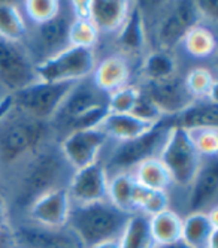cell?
<instances>
[{"mask_svg":"<svg viewBox=\"0 0 218 248\" xmlns=\"http://www.w3.org/2000/svg\"><path fill=\"white\" fill-rule=\"evenodd\" d=\"M52 135L49 123L14 108L9 94L3 97L0 105V165L6 168L23 165L49 144Z\"/></svg>","mask_w":218,"mask_h":248,"instance_id":"cell-1","label":"cell"},{"mask_svg":"<svg viewBox=\"0 0 218 248\" xmlns=\"http://www.w3.org/2000/svg\"><path fill=\"white\" fill-rule=\"evenodd\" d=\"M72 172L74 170L66 163L59 147L51 144L44 145L21 165V172L18 175L14 191L15 205L27 209L44 193L66 187Z\"/></svg>","mask_w":218,"mask_h":248,"instance_id":"cell-2","label":"cell"},{"mask_svg":"<svg viewBox=\"0 0 218 248\" xmlns=\"http://www.w3.org/2000/svg\"><path fill=\"white\" fill-rule=\"evenodd\" d=\"M108 114V93L102 92L92 78H85L70 88L49 126L54 135L63 138L74 130L97 129Z\"/></svg>","mask_w":218,"mask_h":248,"instance_id":"cell-3","label":"cell"},{"mask_svg":"<svg viewBox=\"0 0 218 248\" xmlns=\"http://www.w3.org/2000/svg\"><path fill=\"white\" fill-rule=\"evenodd\" d=\"M129 216L109 201L72 205L66 227L74 232L84 248H92L102 241L118 239Z\"/></svg>","mask_w":218,"mask_h":248,"instance_id":"cell-4","label":"cell"},{"mask_svg":"<svg viewBox=\"0 0 218 248\" xmlns=\"http://www.w3.org/2000/svg\"><path fill=\"white\" fill-rule=\"evenodd\" d=\"M172 126L173 124L171 117H163L147 133L130 140H124V142H115L106 162H100L103 163L109 175L123 170L130 172L139 163L148 160V158L158 157L168 130Z\"/></svg>","mask_w":218,"mask_h":248,"instance_id":"cell-5","label":"cell"},{"mask_svg":"<svg viewBox=\"0 0 218 248\" xmlns=\"http://www.w3.org/2000/svg\"><path fill=\"white\" fill-rule=\"evenodd\" d=\"M97 64L94 49L67 46L34 63V74L45 82H78L90 78Z\"/></svg>","mask_w":218,"mask_h":248,"instance_id":"cell-6","label":"cell"},{"mask_svg":"<svg viewBox=\"0 0 218 248\" xmlns=\"http://www.w3.org/2000/svg\"><path fill=\"white\" fill-rule=\"evenodd\" d=\"M158 160L168 169L172 184L188 188L203 158L197 154L186 129L172 126L158 153Z\"/></svg>","mask_w":218,"mask_h":248,"instance_id":"cell-7","label":"cell"},{"mask_svg":"<svg viewBox=\"0 0 218 248\" xmlns=\"http://www.w3.org/2000/svg\"><path fill=\"white\" fill-rule=\"evenodd\" d=\"M75 82H45L36 79L11 96L12 106L36 120L49 123Z\"/></svg>","mask_w":218,"mask_h":248,"instance_id":"cell-8","label":"cell"},{"mask_svg":"<svg viewBox=\"0 0 218 248\" xmlns=\"http://www.w3.org/2000/svg\"><path fill=\"white\" fill-rule=\"evenodd\" d=\"M156 23L153 27L154 33V49L161 51H173L183 42L186 33L201 24V16L197 14L194 2H172L168 3L158 15H156Z\"/></svg>","mask_w":218,"mask_h":248,"instance_id":"cell-9","label":"cell"},{"mask_svg":"<svg viewBox=\"0 0 218 248\" xmlns=\"http://www.w3.org/2000/svg\"><path fill=\"white\" fill-rule=\"evenodd\" d=\"M74 18L70 5L62 3L59 14L54 18L29 29L24 45L29 48L34 62L47 59L69 46V30Z\"/></svg>","mask_w":218,"mask_h":248,"instance_id":"cell-10","label":"cell"},{"mask_svg":"<svg viewBox=\"0 0 218 248\" xmlns=\"http://www.w3.org/2000/svg\"><path fill=\"white\" fill-rule=\"evenodd\" d=\"M34 59L21 42H11L0 38V87L6 94L21 90L34 82Z\"/></svg>","mask_w":218,"mask_h":248,"instance_id":"cell-11","label":"cell"},{"mask_svg":"<svg viewBox=\"0 0 218 248\" xmlns=\"http://www.w3.org/2000/svg\"><path fill=\"white\" fill-rule=\"evenodd\" d=\"M108 142L106 135L97 127L69 132L60 138L57 147L70 169L78 170L96 163Z\"/></svg>","mask_w":218,"mask_h":248,"instance_id":"cell-12","label":"cell"},{"mask_svg":"<svg viewBox=\"0 0 218 248\" xmlns=\"http://www.w3.org/2000/svg\"><path fill=\"white\" fill-rule=\"evenodd\" d=\"M138 87L165 117L179 114L194 100L187 92L184 77L178 74L160 81H142Z\"/></svg>","mask_w":218,"mask_h":248,"instance_id":"cell-13","label":"cell"},{"mask_svg":"<svg viewBox=\"0 0 218 248\" xmlns=\"http://www.w3.org/2000/svg\"><path fill=\"white\" fill-rule=\"evenodd\" d=\"M108 181L109 173L100 160L82 169L74 170L66 186L72 205H85L106 201Z\"/></svg>","mask_w":218,"mask_h":248,"instance_id":"cell-14","label":"cell"},{"mask_svg":"<svg viewBox=\"0 0 218 248\" xmlns=\"http://www.w3.org/2000/svg\"><path fill=\"white\" fill-rule=\"evenodd\" d=\"M12 229L18 248H84L69 227L51 229L24 220Z\"/></svg>","mask_w":218,"mask_h":248,"instance_id":"cell-15","label":"cell"},{"mask_svg":"<svg viewBox=\"0 0 218 248\" xmlns=\"http://www.w3.org/2000/svg\"><path fill=\"white\" fill-rule=\"evenodd\" d=\"M72 201L66 187H59L44 193L27 209V220L51 229H62L67 226Z\"/></svg>","mask_w":218,"mask_h":248,"instance_id":"cell-16","label":"cell"},{"mask_svg":"<svg viewBox=\"0 0 218 248\" xmlns=\"http://www.w3.org/2000/svg\"><path fill=\"white\" fill-rule=\"evenodd\" d=\"M218 196V163L215 158H205L191 184L188 186L187 206L190 212L209 211L217 206Z\"/></svg>","mask_w":218,"mask_h":248,"instance_id":"cell-17","label":"cell"},{"mask_svg":"<svg viewBox=\"0 0 218 248\" xmlns=\"http://www.w3.org/2000/svg\"><path fill=\"white\" fill-rule=\"evenodd\" d=\"M217 209L218 206H214L209 211L188 212L183 217L181 241L190 248H217Z\"/></svg>","mask_w":218,"mask_h":248,"instance_id":"cell-18","label":"cell"},{"mask_svg":"<svg viewBox=\"0 0 218 248\" xmlns=\"http://www.w3.org/2000/svg\"><path fill=\"white\" fill-rule=\"evenodd\" d=\"M115 42L120 54L125 59L129 56H145L148 48V24L139 3L132 5L124 24L115 34Z\"/></svg>","mask_w":218,"mask_h":248,"instance_id":"cell-19","label":"cell"},{"mask_svg":"<svg viewBox=\"0 0 218 248\" xmlns=\"http://www.w3.org/2000/svg\"><path fill=\"white\" fill-rule=\"evenodd\" d=\"M127 0H90V21L99 33L117 34L130 12Z\"/></svg>","mask_w":218,"mask_h":248,"instance_id":"cell-20","label":"cell"},{"mask_svg":"<svg viewBox=\"0 0 218 248\" xmlns=\"http://www.w3.org/2000/svg\"><path fill=\"white\" fill-rule=\"evenodd\" d=\"M130 74L129 60L121 54H112L97 62L90 78L102 92L109 94L130 84Z\"/></svg>","mask_w":218,"mask_h":248,"instance_id":"cell-21","label":"cell"},{"mask_svg":"<svg viewBox=\"0 0 218 248\" xmlns=\"http://www.w3.org/2000/svg\"><path fill=\"white\" fill-rule=\"evenodd\" d=\"M173 126L186 130L218 127V103L208 99H194L184 111L171 117Z\"/></svg>","mask_w":218,"mask_h":248,"instance_id":"cell-22","label":"cell"},{"mask_svg":"<svg viewBox=\"0 0 218 248\" xmlns=\"http://www.w3.org/2000/svg\"><path fill=\"white\" fill-rule=\"evenodd\" d=\"M154 124H148L132 114H112L109 112L102 121L99 129L106 135L109 140L124 142L147 133Z\"/></svg>","mask_w":218,"mask_h":248,"instance_id":"cell-23","label":"cell"},{"mask_svg":"<svg viewBox=\"0 0 218 248\" xmlns=\"http://www.w3.org/2000/svg\"><path fill=\"white\" fill-rule=\"evenodd\" d=\"M120 248H157V244L151 235L150 229V217L133 212L129 216L118 236Z\"/></svg>","mask_w":218,"mask_h":248,"instance_id":"cell-24","label":"cell"},{"mask_svg":"<svg viewBox=\"0 0 218 248\" xmlns=\"http://www.w3.org/2000/svg\"><path fill=\"white\" fill-rule=\"evenodd\" d=\"M139 72L142 81L166 79L178 74V63L175 60L173 52L151 49L143 56Z\"/></svg>","mask_w":218,"mask_h":248,"instance_id":"cell-25","label":"cell"},{"mask_svg":"<svg viewBox=\"0 0 218 248\" xmlns=\"http://www.w3.org/2000/svg\"><path fill=\"white\" fill-rule=\"evenodd\" d=\"M29 29V23L18 3L0 2V38L24 44Z\"/></svg>","mask_w":218,"mask_h":248,"instance_id":"cell-26","label":"cell"},{"mask_svg":"<svg viewBox=\"0 0 218 248\" xmlns=\"http://www.w3.org/2000/svg\"><path fill=\"white\" fill-rule=\"evenodd\" d=\"M132 175L136 181V184L145 187L147 190H165L168 191L172 186V178L158 157L148 158L138 166H135L132 170Z\"/></svg>","mask_w":218,"mask_h":248,"instance_id":"cell-27","label":"cell"},{"mask_svg":"<svg viewBox=\"0 0 218 248\" xmlns=\"http://www.w3.org/2000/svg\"><path fill=\"white\" fill-rule=\"evenodd\" d=\"M136 181L132 172L123 170L109 175L108 181V198L106 201L111 202L115 208L125 212V214H133L132 196L135 190Z\"/></svg>","mask_w":218,"mask_h":248,"instance_id":"cell-28","label":"cell"},{"mask_svg":"<svg viewBox=\"0 0 218 248\" xmlns=\"http://www.w3.org/2000/svg\"><path fill=\"white\" fill-rule=\"evenodd\" d=\"M186 52L193 59H209L217 51V38L208 24H197L191 27L181 42Z\"/></svg>","mask_w":218,"mask_h":248,"instance_id":"cell-29","label":"cell"},{"mask_svg":"<svg viewBox=\"0 0 218 248\" xmlns=\"http://www.w3.org/2000/svg\"><path fill=\"white\" fill-rule=\"evenodd\" d=\"M150 229L157 247L176 242L181 239V232H183V217L169 208L150 217Z\"/></svg>","mask_w":218,"mask_h":248,"instance_id":"cell-30","label":"cell"},{"mask_svg":"<svg viewBox=\"0 0 218 248\" xmlns=\"http://www.w3.org/2000/svg\"><path fill=\"white\" fill-rule=\"evenodd\" d=\"M184 84L187 92L193 99H208L211 102H217V79L214 74L205 66L193 67L184 77Z\"/></svg>","mask_w":218,"mask_h":248,"instance_id":"cell-31","label":"cell"},{"mask_svg":"<svg viewBox=\"0 0 218 248\" xmlns=\"http://www.w3.org/2000/svg\"><path fill=\"white\" fill-rule=\"evenodd\" d=\"M100 33L90 18H74L69 30V46L94 49Z\"/></svg>","mask_w":218,"mask_h":248,"instance_id":"cell-32","label":"cell"},{"mask_svg":"<svg viewBox=\"0 0 218 248\" xmlns=\"http://www.w3.org/2000/svg\"><path fill=\"white\" fill-rule=\"evenodd\" d=\"M62 8V2L59 0H27L23 3V14L26 20L33 26L49 21L54 18Z\"/></svg>","mask_w":218,"mask_h":248,"instance_id":"cell-33","label":"cell"},{"mask_svg":"<svg viewBox=\"0 0 218 248\" xmlns=\"http://www.w3.org/2000/svg\"><path fill=\"white\" fill-rule=\"evenodd\" d=\"M139 87L127 84L108 94V109L112 114H130L139 97Z\"/></svg>","mask_w":218,"mask_h":248,"instance_id":"cell-34","label":"cell"},{"mask_svg":"<svg viewBox=\"0 0 218 248\" xmlns=\"http://www.w3.org/2000/svg\"><path fill=\"white\" fill-rule=\"evenodd\" d=\"M191 142L202 158H215L218 154V129L206 127V129H194L187 130Z\"/></svg>","mask_w":218,"mask_h":248,"instance_id":"cell-35","label":"cell"},{"mask_svg":"<svg viewBox=\"0 0 218 248\" xmlns=\"http://www.w3.org/2000/svg\"><path fill=\"white\" fill-rule=\"evenodd\" d=\"M171 208V194L165 190H150L148 198L140 208V214L153 217Z\"/></svg>","mask_w":218,"mask_h":248,"instance_id":"cell-36","label":"cell"},{"mask_svg":"<svg viewBox=\"0 0 218 248\" xmlns=\"http://www.w3.org/2000/svg\"><path fill=\"white\" fill-rule=\"evenodd\" d=\"M130 114L135 115L136 118L145 121V123H148V124H156L163 117H165L160 112V109L157 108V106L147 96H145L142 92L139 93V97H138V100H136V103H135V106H133V109H132Z\"/></svg>","mask_w":218,"mask_h":248,"instance_id":"cell-37","label":"cell"},{"mask_svg":"<svg viewBox=\"0 0 218 248\" xmlns=\"http://www.w3.org/2000/svg\"><path fill=\"white\" fill-rule=\"evenodd\" d=\"M197 14L201 16L202 24L206 23H215L218 18V2L214 0H202V2H194Z\"/></svg>","mask_w":218,"mask_h":248,"instance_id":"cell-38","label":"cell"},{"mask_svg":"<svg viewBox=\"0 0 218 248\" xmlns=\"http://www.w3.org/2000/svg\"><path fill=\"white\" fill-rule=\"evenodd\" d=\"M0 248H18L12 223L0 227Z\"/></svg>","mask_w":218,"mask_h":248,"instance_id":"cell-39","label":"cell"},{"mask_svg":"<svg viewBox=\"0 0 218 248\" xmlns=\"http://www.w3.org/2000/svg\"><path fill=\"white\" fill-rule=\"evenodd\" d=\"M69 5L75 18H90V0H75Z\"/></svg>","mask_w":218,"mask_h":248,"instance_id":"cell-40","label":"cell"},{"mask_svg":"<svg viewBox=\"0 0 218 248\" xmlns=\"http://www.w3.org/2000/svg\"><path fill=\"white\" fill-rule=\"evenodd\" d=\"M11 224L9 221V211H8V205L5 198L0 194V227L2 226H8Z\"/></svg>","mask_w":218,"mask_h":248,"instance_id":"cell-41","label":"cell"},{"mask_svg":"<svg viewBox=\"0 0 218 248\" xmlns=\"http://www.w3.org/2000/svg\"><path fill=\"white\" fill-rule=\"evenodd\" d=\"M92 248H120V245H118V239H108L93 245Z\"/></svg>","mask_w":218,"mask_h":248,"instance_id":"cell-42","label":"cell"},{"mask_svg":"<svg viewBox=\"0 0 218 248\" xmlns=\"http://www.w3.org/2000/svg\"><path fill=\"white\" fill-rule=\"evenodd\" d=\"M157 248H190L188 245H186L183 241H176V242H172V244H166V245H158Z\"/></svg>","mask_w":218,"mask_h":248,"instance_id":"cell-43","label":"cell"},{"mask_svg":"<svg viewBox=\"0 0 218 248\" xmlns=\"http://www.w3.org/2000/svg\"><path fill=\"white\" fill-rule=\"evenodd\" d=\"M3 96H6V93H5V90H3V88L0 87V99H2Z\"/></svg>","mask_w":218,"mask_h":248,"instance_id":"cell-44","label":"cell"},{"mask_svg":"<svg viewBox=\"0 0 218 248\" xmlns=\"http://www.w3.org/2000/svg\"><path fill=\"white\" fill-rule=\"evenodd\" d=\"M3 97H5V96H3ZM3 97H2V99H0V105H2V100H3Z\"/></svg>","mask_w":218,"mask_h":248,"instance_id":"cell-45","label":"cell"}]
</instances>
